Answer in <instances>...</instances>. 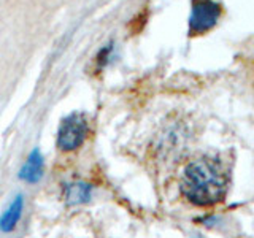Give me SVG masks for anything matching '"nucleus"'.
I'll return each mask as SVG.
<instances>
[{
    "instance_id": "1",
    "label": "nucleus",
    "mask_w": 254,
    "mask_h": 238,
    "mask_svg": "<svg viewBox=\"0 0 254 238\" xmlns=\"http://www.w3.org/2000/svg\"><path fill=\"white\" fill-rule=\"evenodd\" d=\"M230 170L216 156H202L186 165L181 178V192L197 206H211L227 195Z\"/></svg>"
},
{
    "instance_id": "4",
    "label": "nucleus",
    "mask_w": 254,
    "mask_h": 238,
    "mask_svg": "<svg viewBox=\"0 0 254 238\" xmlns=\"http://www.w3.org/2000/svg\"><path fill=\"white\" fill-rule=\"evenodd\" d=\"M43 170H45V159L38 149H34L29 154L26 164H24V167L21 169L19 178L22 181L34 184V182H38L43 178Z\"/></svg>"
},
{
    "instance_id": "6",
    "label": "nucleus",
    "mask_w": 254,
    "mask_h": 238,
    "mask_svg": "<svg viewBox=\"0 0 254 238\" xmlns=\"http://www.w3.org/2000/svg\"><path fill=\"white\" fill-rule=\"evenodd\" d=\"M22 208H24V198L22 195H18L11 202V205L8 206V210L2 214V218H0V230L2 232H11L16 227V224L21 219Z\"/></svg>"
},
{
    "instance_id": "3",
    "label": "nucleus",
    "mask_w": 254,
    "mask_h": 238,
    "mask_svg": "<svg viewBox=\"0 0 254 238\" xmlns=\"http://www.w3.org/2000/svg\"><path fill=\"white\" fill-rule=\"evenodd\" d=\"M87 121L81 113H73L61 122L58 132V146L62 151H73L84 143Z\"/></svg>"
},
{
    "instance_id": "5",
    "label": "nucleus",
    "mask_w": 254,
    "mask_h": 238,
    "mask_svg": "<svg viewBox=\"0 0 254 238\" xmlns=\"http://www.w3.org/2000/svg\"><path fill=\"white\" fill-rule=\"evenodd\" d=\"M92 195V187L86 182H71L64 187V198H65L67 205H83L89 202Z\"/></svg>"
},
{
    "instance_id": "7",
    "label": "nucleus",
    "mask_w": 254,
    "mask_h": 238,
    "mask_svg": "<svg viewBox=\"0 0 254 238\" xmlns=\"http://www.w3.org/2000/svg\"><path fill=\"white\" fill-rule=\"evenodd\" d=\"M111 51H113V45H107L103 50L99 53L97 56V62H99V65H105V63L108 62L110 59V56H111Z\"/></svg>"
},
{
    "instance_id": "2",
    "label": "nucleus",
    "mask_w": 254,
    "mask_h": 238,
    "mask_svg": "<svg viewBox=\"0 0 254 238\" xmlns=\"http://www.w3.org/2000/svg\"><path fill=\"white\" fill-rule=\"evenodd\" d=\"M221 5L213 0H194L189 16V35H202L211 30L221 18Z\"/></svg>"
}]
</instances>
